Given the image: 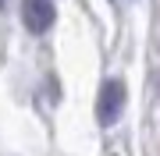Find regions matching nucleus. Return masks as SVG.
I'll use <instances>...</instances> for the list:
<instances>
[{
    "label": "nucleus",
    "mask_w": 160,
    "mask_h": 156,
    "mask_svg": "<svg viewBox=\"0 0 160 156\" xmlns=\"http://www.w3.org/2000/svg\"><path fill=\"white\" fill-rule=\"evenodd\" d=\"M125 82L121 78H107L103 82V89H100V99H96V117H100V124H114L118 117H121V110H125Z\"/></svg>",
    "instance_id": "obj_1"
},
{
    "label": "nucleus",
    "mask_w": 160,
    "mask_h": 156,
    "mask_svg": "<svg viewBox=\"0 0 160 156\" xmlns=\"http://www.w3.org/2000/svg\"><path fill=\"white\" fill-rule=\"evenodd\" d=\"M22 18H25V29L32 35H43L57 21V7H53V0H25L22 4Z\"/></svg>",
    "instance_id": "obj_2"
},
{
    "label": "nucleus",
    "mask_w": 160,
    "mask_h": 156,
    "mask_svg": "<svg viewBox=\"0 0 160 156\" xmlns=\"http://www.w3.org/2000/svg\"><path fill=\"white\" fill-rule=\"evenodd\" d=\"M0 7H4V0H0Z\"/></svg>",
    "instance_id": "obj_3"
}]
</instances>
